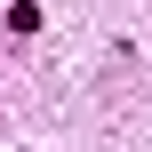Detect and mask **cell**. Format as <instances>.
Segmentation results:
<instances>
[{"label": "cell", "instance_id": "6da1fadb", "mask_svg": "<svg viewBox=\"0 0 152 152\" xmlns=\"http://www.w3.org/2000/svg\"><path fill=\"white\" fill-rule=\"evenodd\" d=\"M32 32H40V8L16 0V8H8V40H32Z\"/></svg>", "mask_w": 152, "mask_h": 152}]
</instances>
